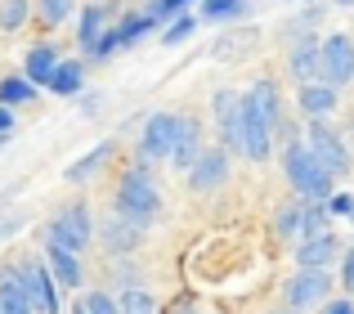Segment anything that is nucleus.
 <instances>
[{
  "label": "nucleus",
  "mask_w": 354,
  "mask_h": 314,
  "mask_svg": "<svg viewBox=\"0 0 354 314\" xmlns=\"http://www.w3.org/2000/svg\"><path fill=\"white\" fill-rule=\"evenodd\" d=\"M81 86H86V63L63 59L59 72H54V81H50V90H54V95H63V99H72V95H81Z\"/></svg>",
  "instance_id": "nucleus-23"
},
{
  "label": "nucleus",
  "mask_w": 354,
  "mask_h": 314,
  "mask_svg": "<svg viewBox=\"0 0 354 314\" xmlns=\"http://www.w3.org/2000/svg\"><path fill=\"white\" fill-rule=\"evenodd\" d=\"M117 301H121V314H157V297L148 288H126Z\"/></svg>",
  "instance_id": "nucleus-27"
},
{
  "label": "nucleus",
  "mask_w": 354,
  "mask_h": 314,
  "mask_svg": "<svg viewBox=\"0 0 354 314\" xmlns=\"http://www.w3.org/2000/svg\"><path fill=\"white\" fill-rule=\"evenodd\" d=\"M45 238L81 256L90 243H95V216H90V207H86V202H68V207H59L50 216V225H45Z\"/></svg>",
  "instance_id": "nucleus-3"
},
{
  "label": "nucleus",
  "mask_w": 354,
  "mask_h": 314,
  "mask_svg": "<svg viewBox=\"0 0 354 314\" xmlns=\"http://www.w3.org/2000/svg\"><path fill=\"white\" fill-rule=\"evenodd\" d=\"M113 18H117V5H104V0H95V5H86L81 9V23H77V45L95 59V50H99V41H104L108 32H113Z\"/></svg>",
  "instance_id": "nucleus-11"
},
{
  "label": "nucleus",
  "mask_w": 354,
  "mask_h": 314,
  "mask_svg": "<svg viewBox=\"0 0 354 314\" xmlns=\"http://www.w3.org/2000/svg\"><path fill=\"white\" fill-rule=\"evenodd\" d=\"M9 135H14V108L0 104V140H9Z\"/></svg>",
  "instance_id": "nucleus-37"
},
{
  "label": "nucleus",
  "mask_w": 354,
  "mask_h": 314,
  "mask_svg": "<svg viewBox=\"0 0 354 314\" xmlns=\"http://www.w3.org/2000/svg\"><path fill=\"white\" fill-rule=\"evenodd\" d=\"M113 153H117V140H104V144H95L86 157H77V162L63 171V180L68 184H86V180H95L99 171H104L108 162H113Z\"/></svg>",
  "instance_id": "nucleus-18"
},
{
  "label": "nucleus",
  "mask_w": 354,
  "mask_h": 314,
  "mask_svg": "<svg viewBox=\"0 0 354 314\" xmlns=\"http://www.w3.org/2000/svg\"><path fill=\"white\" fill-rule=\"evenodd\" d=\"M287 5H296V0H287Z\"/></svg>",
  "instance_id": "nucleus-43"
},
{
  "label": "nucleus",
  "mask_w": 354,
  "mask_h": 314,
  "mask_svg": "<svg viewBox=\"0 0 354 314\" xmlns=\"http://www.w3.org/2000/svg\"><path fill=\"white\" fill-rule=\"evenodd\" d=\"M341 283H346V288L354 292V243L346 247V261H341Z\"/></svg>",
  "instance_id": "nucleus-36"
},
{
  "label": "nucleus",
  "mask_w": 354,
  "mask_h": 314,
  "mask_svg": "<svg viewBox=\"0 0 354 314\" xmlns=\"http://www.w3.org/2000/svg\"><path fill=\"white\" fill-rule=\"evenodd\" d=\"M328 207H332V216H354V198L350 193H332Z\"/></svg>",
  "instance_id": "nucleus-34"
},
{
  "label": "nucleus",
  "mask_w": 354,
  "mask_h": 314,
  "mask_svg": "<svg viewBox=\"0 0 354 314\" xmlns=\"http://www.w3.org/2000/svg\"><path fill=\"white\" fill-rule=\"evenodd\" d=\"M36 9H41V18H45L50 27H59L63 18L72 14V0H36Z\"/></svg>",
  "instance_id": "nucleus-32"
},
{
  "label": "nucleus",
  "mask_w": 354,
  "mask_h": 314,
  "mask_svg": "<svg viewBox=\"0 0 354 314\" xmlns=\"http://www.w3.org/2000/svg\"><path fill=\"white\" fill-rule=\"evenodd\" d=\"M350 135H354V122H350Z\"/></svg>",
  "instance_id": "nucleus-42"
},
{
  "label": "nucleus",
  "mask_w": 354,
  "mask_h": 314,
  "mask_svg": "<svg viewBox=\"0 0 354 314\" xmlns=\"http://www.w3.org/2000/svg\"><path fill=\"white\" fill-rule=\"evenodd\" d=\"M229 149H202V157L193 162V171H189V189L193 193H211V189H220V184L229 180Z\"/></svg>",
  "instance_id": "nucleus-14"
},
{
  "label": "nucleus",
  "mask_w": 354,
  "mask_h": 314,
  "mask_svg": "<svg viewBox=\"0 0 354 314\" xmlns=\"http://www.w3.org/2000/svg\"><path fill=\"white\" fill-rule=\"evenodd\" d=\"M117 211L130 216V220H139V225H153V220L162 216V193H157V184H153V162H148V157H135L130 171L121 175Z\"/></svg>",
  "instance_id": "nucleus-2"
},
{
  "label": "nucleus",
  "mask_w": 354,
  "mask_h": 314,
  "mask_svg": "<svg viewBox=\"0 0 354 314\" xmlns=\"http://www.w3.org/2000/svg\"><path fill=\"white\" fill-rule=\"evenodd\" d=\"M247 95L256 99V108H260V113H265V117H269L274 126H283V122H287V117H283V99H278V86H274L269 77H260L256 86L247 90Z\"/></svg>",
  "instance_id": "nucleus-24"
},
{
  "label": "nucleus",
  "mask_w": 354,
  "mask_h": 314,
  "mask_svg": "<svg viewBox=\"0 0 354 314\" xmlns=\"http://www.w3.org/2000/svg\"><path fill=\"white\" fill-rule=\"evenodd\" d=\"M189 5H193V0H153V5H148V14H153V23H162V18L189 14Z\"/></svg>",
  "instance_id": "nucleus-31"
},
{
  "label": "nucleus",
  "mask_w": 354,
  "mask_h": 314,
  "mask_svg": "<svg viewBox=\"0 0 354 314\" xmlns=\"http://www.w3.org/2000/svg\"><path fill=\"white\" fill-rule=\"evenodd\" d=\"M341 104V90L328 86V81H310V86H301V95H296V108H301L310 122H328L332 113H337Z\"/></svg>",
  "instance_id": "nucleus-16"
},
{
  "label": "nucleus",
  "mask_w": 354,
  "mask_h": 314,
  "mask_svg": "<svg viewBox=\"0 0 354 314\" xmlns=\"http://www.w3.org/2000/svg\"><path fill=\"white\" fill-rule=\"evenodd\" d=\"M287 72H292L301 86L323 81V41L319 36H296L292 54H287Z\"/></svg>",
  "instance_id": "nucleus-13"
},
{
  "label": "nucleus",
  "mask_w": 354,
  "mask_h": 314,
  "mask_svg": "<svg viewBox=\"0 0 354 314\" xmlns=\"http://www.w3.org/2000/svg\"><path fill=\"white\" fill-rule=\"evenodd\" d=\"M283 301L292 310H310L319 301H332V274L328 270H296L283 283Z\"/></svg>",
  "instance_id": "nucleus-7"
},
{
  "label": "nucleus",
  "mask_w": 354,
  "mask_h": 314,
  "mask_svg": "<svg viewBox=\"0 0 354 314\" xmlns=\"http://www.w3.org/2000/svg\"><path fill=\"white\" fill-rule=\"evenodd\" d=\"M23 211H14V216H0V238H9V234H18V229H23Z\"/></svg>",
  "instance_id": "nucleus-35"
},
{
  "label": "nucleus",
  "mask_w": 354,
  "mask_h": 314,
  "mask_svg": "<svg viewBox=\"0 0 354 314\" xmlns=\"http://www.w3.org/2000/svg\"><path fill=\"white\" fill-rule=\"evenodd\" d=\"M27 18H32L27 0H0V32H18Z\"/></svg>",
  "instance_id": "nucleus-28"
},
{
  "label": "nucleus",
  "mask_w": 354,
  "mask_h": 314,
  "mask_svg": "<svg viewBox=\"0 0 354 314\" xmlns=\"http://www.w3.org/2000/svg\"><path fill=\"white\" fill-rule=\"evenodd\" d=\"M32 95H36V86L27 77H5V81H0V104H5V108H23Z\"/></svg>",
  "instance_id": "nucleus-25"
},
{
  "label": "nucleus",
  "mask_w": 354,
  "mask_h": 314,
  "mask_svg": "<svg viewBox=\"0 0 354 314\" xmlns=\"http://www.w3.org/2000/svg\"><path fill=\"white\" fill-rule=\"evenodd\" d=\"M59 50H54L50 41L45 45H32V50H27V63H23V77L32 81V86H50L54 81V72H59Z\"/></svg>",
  "instance_id": "nucleus-20"
},
{
  "label": "nucleus",
  "mask_w": 354,
  "mask_h": 314,
  "mask_svg": "<svg viewBox=\"0 0 354 314\" xmlns=\"http://www.w3.org/2000/svg\"><path fill=\"white\" fill-rule=\"evenodd\" d=\"M242 14H247V0H202V18L211 23H234Z\"/></svg>",
  "instance_id": "nucleus-26"
},
{
  "label": "nucleus",
  "mask_w": 354,
  "mask_h": 314,
  "mask_svg": "<svg viewBox=\"0 0 354 314\" xmlns=\"http://www.w3.org/2000/svg\"><path fill=\"white\" fill-rule=\"evenodd\" d=\"M332 5H346V9H350V5H354V0H332Z\"/></svg>",
  "instance_id": "nucleus-40"
},
{
  "label": "nucleus",
  "mask_w": 354,
  "mask_h": 314,
  "mask_svg": "<svg viewBox=\"0 0 354 314\" xmlns=\"http://www.w3.org/2000/svg\"><path fill=\"white\" fill-rule=\"evenodd\" d=\"M323 81L337 86V90L354 81V41H350L346 32L323 36Z\"/></svg>",
  "instance_id": "nucleus-8"
},
{
  "label": "nucleus",
  "mask_w": 354,
  "mask_h": 314,
  "mask_svg": "<svg viewBox=\"0 0 354 314\" xmlns=\"http://www.w3.org/2000/svg\"><path fill=\"white\" fill-rule=\"evenodd\" d=\"M171 314H220L216 306H202V301H193V297H180L171 306Z\"/></svg>",
  "instance_id": "nucleus-33"
},
{
  "label": "nucleus",
  "mask_w": 354,
  "mask_h": 314,
  "mask_svg": "<svg viewBox=\"0 0 354 314\" xmlns=\"http://www.w3.org/2000/svg\"><path fill=\"white\" fill-rule=\"evenodd\" d=\"M305 135H310L305 144L314 149V157H319V162H323V166H328V171L341 180V175L350 171V162H354V157H350V144H346V135H341L337 126H328V122H310V131H305Z\"/></svg>",
  "instance_id": "nucleus-5"
},
{
  "label": "nucleus",
  "mask_w": 354,
  "mask_h": 314,
  "mask_svg": "<svg viewBox=\"0 0 354 314\" xmlns=\"http://www.w3.org/2000/svg\"><path fill=\"white\" fill-rule=\"evenodd\" d=\"M81 301H86L90 314H121V301L113 297V292H86Z\"/></svg>",
  "instance_id": "nucleus-30"
},
{
  "label": "nucleus",
  "mask_w": 354,
  "mask_h": 314,
  "mask_svg": "<svg viewBox=\"0 0 354 314\" xmlns=\"http://www.w3.org/2000/svg\"><path fill=\"white\" fill-rule=\"evenodd\" d=\"M323 314H354V301H328Z\"/></svg>",
  "instance_id": "nucleus-38"
},
{
  "label": "nucleus",
  "mask_w": 354,
  "mask_h": 314,
  "mask_svg": "<svg viewBox=\"0 0 354 314\" xmlns=\"http://www.w3.org/2000/svg\"><path fill=\"white\" fill-rule=\"evenodd\" d=\"M211 113H216V126H220V149L242 153V95H234V90H216Z\"/></svg>",
  "instance_id": "nucleus-9"
},
{
  "label": "nucleus",
  "mask_w": 354,
  "mask_h": 314,
  "mask_svg": "<svg viewBox=\"0 0 354 314\" xmlns=\"http://www.w3.org/2000/svg\"><path fill=\"white\" fill-rule=\"evenodd\" d=\"M148 27H157L148 9H139V14H126V18H117V27H113V32L104 36V41H99L95 59H108V54H117V50H126V45H135L139 36L148 32Z\"/></svg>",
  "instance_id": "nucleus-15"
},
{
  "label": "nucleus",
  "mask_w": 354,
  "mask_h": 314,
  "mask_svg": "<svg viewBox=\"0 0 354 314\" xmlns=\"http://www.w3.org/2000/svg\"><path fill=\"white\" fill-rule=\"evenodd\" d=\"M144 229L148 225H139V220L113 211V216H108V225H104V252L113 256V261H121V256H135L139 243H144Z\"/></svg>",
  "instance_id": "nucleus-10"
},
{
  "label": "nucleus",
  "mask_w": 354,
  "mask_h": 314,
  "mask_svg": "<svg viewBox=\"0 0 354 314\" xmlns=\"http://www.w3.org/2000/svg\"><path fill=\"white\" fill-rule=\"evenodd\" d=\"M41 256H45V265L54 270V279H59L63 288H81V283H86L77 252H68V247H59V243H50V238H45V243H41Z\"/></svg>",
  "instance_id": "nucleus-17"
},
{
  "label": "nucleus",
  "mask_w": 354,
  "mask_h": 314,
  "mask_svg": "<svg viewBox=\"0 0 354 314\" xmlns=\"http://www.w3.org/2000/svg\"><path fill=\"white\" fill-rule=\"evenodd\" d=\"M193 32H198V18H193V14H180V18H171V23H166L162 45H171V50H175V45H184Z\"/></svg>",
  "instance_id": "nucleus-29"
},
{
  "label": "nucleus",
  "mask_w": 354,
  "mask_h": 314,
  "mask_svg": "<svg viewBox=\"0 0 354 314\" xmlns=\"http://www.w3.org/2000/svg\"><path fill=\"white\" fill-rule=\"evenodd\" d=\"M175 140H180V117L175 113H153L139 131V157L148 162H162V157H175Z\"/></svg>",
  "instance_id": "nucleus-6"
},
{
  "label": "nucleus",
  "mask_w": 354,
  "mask_h": 314,
  "mask_svg": "<svg viewBox=\"0 0 354 314\" xmlns=\"http://www.w3.org/2000/svg\"><path fill=\"white\" fill-rule=\"evenodd\" d=\"M274 234L283 238V243H292V238H305V202H283V207H278Z\"/></svg>",
  "instance_id": "nucleus-22"
},
{
  "label": "nucleus",
  "mask_w": 354,
  "mask_h": 314,
  "mask_svg": "<svg viewBox=\"0 0 354 314\" xmlns=\"http://www.w3.org/2000/svg\"><path fill=\"white\" fill-rule=\"evenodd\" d=\"M0 301H5V314H36L23 279H18V265L14 270H0Z\"/></svg>",
  "instance_id": "nucleus-21"
},
{
  "label": "nucleus",
  "mask_w": 354,
  "mask_h": 314,
  "mask_svg": "<svg viewBox=\"0 0 354 314\" xmlns=\"http://www.w3.org/2000/svg\"><path fill=\"white\" fill-rule=\"evenodd\" d=\"M18 279H23V288H27V297H32V306L36 314H63L59 306V288H54V270L45 265V256L41 261H18Z\"/></svg>",
  "instance_id": "nucleus-4"
},
{
  "label": "nucleus",
  "mask_w": 354,
  "mask_h": 314,
  "mask_svg": "<svg viewBox=\"0 0 354 314\" xmlns=\"http://www.w3.org/2000/svg\"><path fill=\"white\" fill-rule=\"evenodd\" d=\"M68 314H90V310H86V301H77V306H72Z\"/></svg>",
  "instance_id": "nucleus-39"
},
{
  "label": "nucleus",
  "mask_w": 354,
  "mask_h": 314,
  "mask_svg": "<svg viewBox=\"0 0 354 314\" xmlns=\"http://www.w3.org/2000/svg\"><path fill=\"white\" fill-rule=\"evenodd\" d=\"M341 256V238L332 234H310L296 243V270H332Z\"/></svg>",
  "instance_id": "nucleus-12"
},
{
  "label": "nucleus",
  "mask_w": 354,
  "mask_h": 314,
  "mask_svg": "<svg viewBox=\"0 0 354 314\" xmlns=\"http://www.w3.org/2000/svg\"><path fill=\"white\" fill-rule=\"evenodd\" d=\"M202 157V122L193 113L180 117V140H175V157L171 162L180 166V171H193V162Z\"/></svg>",
  "instance_id": "nucleus-19"
},
{
  "label": "nucleus",
  "mask_w": 354,
  "mask_h": 314,
  "mask_svg": "<svg viewBox=\"0 0 354 314\" xmlns=\"http://www.w3.org/2000/svg\"><path fill=\"white\" fill-rule=\"evenodd\" d=\"M0 314H5V301H0Z\"/></svg>",
  "instance_id": "nucleus-41"
},
{
  "label": "nucleus",
  "mask_w": 354,
  "mask_h": 314,
  "mask_svg": "<svg viewBox=\"0 0 354 314\" xmlns=\"http://www.w3.org/2000/svg\"><path fill=\"white\" fill-rule=\"evenodd\" d=\"M283 175H287V184H292L301 198H314V202H332V184H337V175L328 171V166L314 157V149L305 140H292V144H283Z\"/></svg>",
  "instance_id": "nucleus-1"
}]
</instances>
